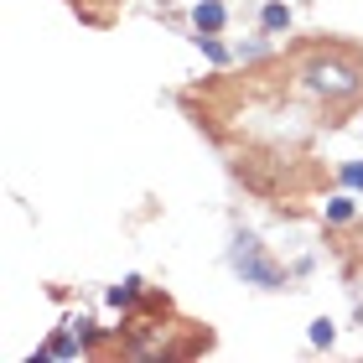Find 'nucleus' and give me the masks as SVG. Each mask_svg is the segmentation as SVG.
Returning <instances> with one entry per match:
<instances>
[{
  "label": "nucleus",
  "instance_id": "nucleus-1",
  "mask_svg": "<svg viewBox=\"0 0 363 363\" xmlns=\"http://www.w3.org/2000/svg\"><path fill=\"white\" fill-rule=\"evenodd\" d=\"M301 84L327 109H348L363 99V57L348 42H311L301 57Z\"/></svg>",
  "mask_w": 363,
  "mask_h": 363
},
{
  "label": "nucleus",
  "instance_id": "nucleus-2",
  "mask_svg": "<svg viewBox=\"0 0 363 363\" xmlns=\"http://www.w3.org/2000/svg\"><path fill=\"white\" fill-rule=\"evenodd\" d=\"M228 270L255 291H286V270L270 259V250L250 228H234V239H228Z\"/></svg>",
  "mask_w": 363,
  "mask_h": 363
},
{
  "label": "nucleus",
  "instance_id": "nucleus-3",
  "mask_svg": "<svg viewBox=\"0 0 363 363\" xmlns=\"http://www.w3.org/2000/svg\"><path fill=\"white\" fill-rule=\"evenodd\" d=\"M31 358H37V363H52V358H89V348H84V337H78L73 327H57V333L47 337Z\"/></svg>",
  "mask_w": 363,
  "mask_h": 363
},
{
  "label": "nucleus",
  "instance_id": "nucleus-4",
  "mask_svg": "<svg viewBox=\"0 0 363 363\" xmlns=\"http://www.w3.org/2000/svg\"><path fill=\"white\" fill-rule=\"evenodd\" d=\"M145 296H151V291H145V280H140V275H125V280H114V286L104 291V301H109L114 311H125V317H130V311L145 306Z\"/></svg>",
  "mask_w": 363,
  "mask_h": 363
},
{
  "label": "nucleus",
  "instance_id": "nucleus-5",
  "mask_svg": "<svg viewBox=\"0 0 363 363\" xmlns=\"http://www.w3.org/2000/svg\"><path fill=\"white\" fill-rule=\"evenodd\" d=\"M223 26H228V6H223V0H197V6H192V31L223 37Z\"/></svg>",
  "mask_w": 363,
  "mask_h": 363
},
{
  "label": "nucleus",
  "instance_id": "nucleus-6",
  "mask_svg": "<svg viewBox=\"0 0 363 363\" xmlns=\"http://www.w3.org/2000/svg\"><path fill=\"white\" fill-rule=\"evenodd\" d=\"M291 21H296V16H291L286 0H265V6H259V31H270V37H286Z\"/></svg>",
  "mask_w": 363,
  "mask_h": 363
},
{
  "label": "nucleus",
  "instance_id": "nucleus-7",
  "mask_svg": "<svg viewBox=\"0 0 363 363\" xmlns=\"http://www.w3.org/2000/svg\"><path fill=\"white\" fill-rule=\"evenodd\" d=\"M322 218L333 223V228H337V223H353V218H358V197L342 187L337 197H327V203H322Z\"/></svg>",
  "mask_w": 363,
  "mask_h": 363
},
{
  "label": "nucleus",
  "instance_id": "nucleus-8",
  "mask_svg": "<svg viewBox=\"0 0 363 363\" xmlns=\"http://www.w3.org/2000/svg\"><path fill=\"white\" fill-rule=\"evenodd\" d=\"M192 42H197V52H203V57L213 62V68H228V62H234V57H239V52H234V47H223L218 37H208V31H197V37H192Z\"/></svg>",
  "mask_w": 363,
  "mask_h": 363
},
{
  "label": "nucleus",
  "instance_id": "nucleus-9",
  "mask_svg": "<svg viewBox=\"0 0 363 363\" xmlns=\"http://www.w3.org/2000/svg\"><path fill=\"white\" fill-rule=\"evenodd\" d=\"M234 52H239V62H265V57L275 52V37H270V31H259V37H250V42H239Z\"/></svg>",
  "mask_w": 363,
  "mask_h": 363
},
{
  "label": "nucleus",
  "instance_id": "nucleus-10",
  "mask_svg": "<svg viewBox=\"0 0 363 363\" xmlns=\"http://www.w3.org/2000/svg\"><path fill=\"white\" fill-rule=\"evenodd\" d=\"M306 337H311V348H333L337 342V327H333V317H317L306 327Z\"/></svg>",
  "mask_w": 363,
  "mask_h": 363
},
{
  "label": "nucleus",
  "instance_id": "nucleus-11",
  "mask_svg": "<svg viewBox=\"0 0 363 363\" xmlns=\"http://www.w3.org/2000/svg\"><path fill=\"white\" fill-rule=\"evenodd\" d=\"M337 182H342L348 192H363V161H342V167H337Z\"/></svg>",
  "mask_w": 363,
  "mask_h": 363
}]
</instances>
